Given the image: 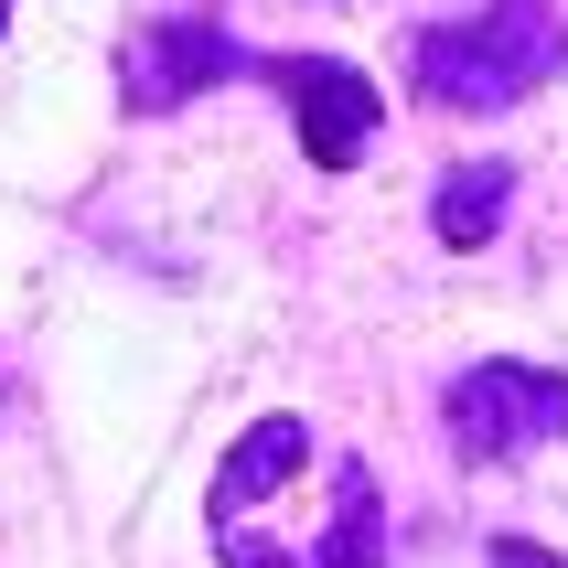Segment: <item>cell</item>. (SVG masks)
Masks as SVG:
<instances>
[{
    "instance_id": "5b68a950",
    "label": "cell",
    "mask_w": 568,
    "mask_h": 568,
    "mask_svg": "<svg viewBox=\"0 0 568 568\" xmlns=\"http://www.w3.org/2000/svg\"><path fill=\"white\" fill-rule=\"evenodd\" d=\"M247 64L257 54L225 22H204V11H161V22H140L119 43V97L140 108V119H161V108H183V97H204V87H236Z\"/></svg>"
},
{
    "instance_id": "52a82bcc",
    "label": "cell",
    "mask_w": 568,
    "mask_h": 568,
    "mask_svg": "<svg viewBox=\"0 0 568 568\" xmlns=\"http://www.w3.org/2000/svg\"><path fill=\"white\" fill-rule=\"evenodd\" d=\"M483 568H568L558 547H537V537H494L483 547Z\"/></svg>"
},
{
    "instance_id": "7a4b0ae2",
    "label": "cell",
    "mask_w": 568,
    "mask_h": 568,
    "mask_svg": "<svg viewBox=\"0 0 568 568\" xmlns=\"http://www.w3.org/2000/svg\"><path fill=\"white\" fill-rule=\"evenodd\" d=\"M408 75L440 108H515L568 75V11L558 0H483L473 22H418Z\"/></svg>"
},
{
    "instance_id": "6da1fadb",
    "label": "cell",
    "mask_w": 568,
    "mask_h": 568,
    "mask_svg": "<svg viewBox=\"0 0 568 568\" xmlns=\"http://www.w3.org/2000/svg\"><path fill=\"white\" fill-rule=\"evenodd\" d=\"M204 537L215 568H386V505L312 418H247L204 483Z\"/></svg>"
},
{
    "instance_id": "8992f818",
    "label": "cell",
    "mask_w": 568,
    "mask_h": 568,
    "mask_svg": "<svg viewBox=\"0 0 568 568\" xmlns=\"http://www.w3.org/2000/svg\"><path fill=\"white\" fill-rule=\"evenodd\" d=\"M505 204H515V172H505V161H462V172L440 183V204H429V225H440V247L473 257L483 236L505 225Z\"/></svg>"
},
{
    "instance_id": "277c9868",
    "label": "cell",
    "mask_w": 568,
    "mask_h": 568,
    "mask_svg": "<svg viewBox=\"0 0 568 568\" xmlns=\"http://www.w3.org/2000/svg\"><path fill=\"white\" fill-rule=\"evenodd\" d=\"M247 75L290 97V129H301V161L312 172H354V161L376 151L386 97H376L365 64H344V54H257Z\"/></svg>"
},
{
    "instance_id": "ba28073f",
    "label": "cell",
    "mask_w": 568,
    "mask_h": 568,
    "mask_svg": "<svg viewBox=\"0 0 568 568\" xmlns=\"http://www.w3.org/2000/svg\"><path fill=\"white\" fill-rule=\"evenodd\" d=\"M0 11H11V0H0Z\"/></svg>"
},
{
    "instance_id": "3957f363",
    "label": "cell",
    "mask_w": 568,
    "mask_h": 568,
    "mask_svg": "<svg viewBox=\"0 0 568 568\" xmlns=\"http://www.w3.org/2000/svg\"><path fill=\"white\" fill-rule=\"evenodd\" d=\"M440 429H450L462 462L547 450V440H568V376L558 365H526V354H494V365H473V376H450Z\"/></svg>"
}]
</instances>
